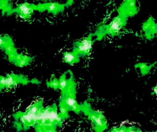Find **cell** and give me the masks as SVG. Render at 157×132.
<instances>
[{"label":"cell","mask_w":157,"mask_h":132,"mask_svg":"<svg viewBox=\"0 0 157 132\" xmlns=\"http://www.w3.org/2000/svg\"><path fill=\"white\" fill-rule=\"evenodd\" d=\"M80 56L74 51H67L63 53V60L67 64L73 65L79 61Z\"/></svg>","instance_id":"cell-7"},{"label":"cell","mask_w":157,"mask_h":132,"mask_svg":"<svg viewBox=\"0 0 157 132\" xmlns=\"http://www.w3.org/2000/svg\"><path fill=\"white\" fill-rule=\"evenodd\" d=\"M37 5L26 2L18 4L15 8L12 9L8 14L16 13L22 19L29 20L32 18L34 11H37Z\"/></svg>","instance_id":"cell-1"},{"label":"cell","mask_w":157,"mask_h":132,"mask_svg":"<svg viewBox=\"0 0 157 132\" xmlns=\"http://www.w3.org/2000/svg\"><path fill=\"white\" fill-rule=\"evenodd\" d=\"M33 81H30L25 76L23 75L17 74H8L5 77H1V89L5 88H11L19 83L26 84Z\"/></svg>","instance_id":"cell-2"},{"label":"cell","mask_w":157,"mask_h":132,"mask_svg":"<svg viewBox=\"0 0 157 132\" xmlns=\"http://www.w3.org/2000/svg\"><path fill=\"white\" fill-rule=\"evenodd\" d=\"M94 41L92 35L90 34L89 36L82 38L74 44L73 50L79 56H88L92 49Z\"/></svg>","instance_id":"cell-3"},{"label":"cell","mask_w":157,"mask_h":132,"mask_svg":"<svg viewBox=\"0 0 157 132\" xmlns=\"http://www.w3.org/2000/svg\"><path fill=\"white\" fill-rule=\"evenodd\" d=\"M1 47L6 52L10 61L18 55L14 43L9 36H1Z\"/></svg>","instance_id":"cell-4"},{"label":"cell","mask_w":157,"mask_h":132,"mask_svg":"<svg viewBox=\"0 0 157 132\" xmlns=\"http://www.w3.org/2000/svg\"><path fill=\"white\" fill-rule=\"evenodd\" d=\"M47 132H54V131H52V130H48V131H47Z\"/></svg>","instance_id":"cell-14"},{"label":"cell","mask_w":157,"mask_h":132,"mask_svg":"<svg viewBox=\"0 0 157 132\" xmlns=\"http://www.w3.org/2000/svg\"><path fill=\"white\" fill-rule=\"evenodd\" d=\"M154 93H155L156 94H157V86L155 88V89H154Z\"/></svg>","instance_id":"cell-13"},{"label":"cell","mask_w":157,"mask_h":132,"mask_svg":"<svg viewBox=\"0 0 157 132\" xmlns=\"http://www.w3.org/2000/svg\"><path fill=\"white\" fill-rule=\"evenodd\" d=\"M67 108L66 106L62 105L61 106L60 109V112L62 115L66 114L67 113Z\"/></svg>","instance_id":"cell-12"},{"label":"cell","mask_w":157,"mask_h":132,"mask_svg":"<svg viewBox=\"0 0 157 132\" xmlns=\"http://www.w3.org/2000/svg\"><path fill=\"white\" fill-rule=\"evenodd\" d=\"M33 58L22 54H18L11 62L17 67H23L29 65L33 59Z\"/></svg>","instance_id":"cell-6"},{"label":"cell","mask_w":157,"mask_h":132,"mask_svg":"<svg viewBox=\"0 0 157 132\" xmlns=\"http://www.w3.org/2000/svg\"><path fill=\"white\" fill-rule=\"evenodd\" d=\"M92 119L98 126L101 127L103 125V122L101 116L93 115L92 116Z\"/></svg>","instance_id":"cell-11"},{"label":"cell","mask_w":157,"mask_h":132,"mask_svg":"<svg viewBox=\"0 0 157 132\" xmlns=\"http://www.w3.org/2000/svg\"><path fill=\"white\" fill-rule=\"evenodd\" d=\"M1 8L2 12H4V13H7V14L12 9L11 4L9 3L8 1H1Z\"/></svg>","instance_id":"cell-9"},{"label":"cell","mask_w":157,"mask_h":132,"mask_svg":"<svg viewBox=\"0 0 157 132\" xmlns=\"http://www.w3.org/2000/svg\"><path fill=\"white\" fill-rule=\"evenodd\" d=\"M59 79L56 78H52L50 81L48 82V85L53 89H59Z\"/></svg>","instance_id":"cell-10"},{"label":"cell","mask_w":157,"mask_h":132,"mask_svg":"<svg viewBox=\"0 0 157 132\" xmlns=\"http://www.w3.org/2000/svg\"><path fill=\"white\" fill-rule=\"evenodd\" d=\"M67 5L55 2H49L37 5V11L44 12L47 11L54 15L57 14L62 12Z\"/></svg>","instance_id":"cell-5"},{"label":"cell","mask_w":157,"mask_h":132,"mask_svg":"<svg viewBox=\"0 0 157 132\" xmlns=\"http://www.w3.org/2000/svg\"><path fill=\"white\" fill-rule=\"evenodd\" d=\"M122 24L121 18L117 17L114 19L109 25V28H108L109 32L111 33H114L118 32L121 28Z\"/></svg>","instance_id":"cell-8"}]
</instances>
